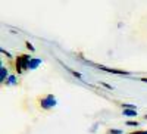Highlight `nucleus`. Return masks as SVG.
<instances>
[{
  "label": "nucleus",
  "mask_w": 147,
  "mask_h": 134,
  "mask_svg": "<svg viewBox=\"0 0 147 134\" xmlns=\"http://www.w3.org/2000/svg\"><path fill=\"white\" fill-rule=\"evenodd\" d=\"M16 71L19 72V74H21V72L24 71V68H22V62H21V56L16 59Z\"/></svg>",
  "instance_id": "obj_3"
},
{
  "label": "nucleus",
  "mask_w": 147,
  "mask_h": 134,
  "mask_svg": "<svg viewBox=\"0 0 147 134\" xmlns=\"http://www.w3.org/2000/svg\"><path fill=\"white\" fill-rule=\"evenodd\" d=\"M121 130H110V134H121Z\"/></svg>",
  "instance_id": "obj_7"
},
{
  "label": "nucleus",
  "mask_w": 147,
  "mask_h": 134,
  "mask_svg": "<svg viewBox=\"0 0 147 134\" xmlns=\"http://www.w3.org/2000/svg\"><path fill=\"white\" fill-rule=\"evenodd\" d=\"M5 74H6V71H5V68H2V81L5 80Z\"/></svg>",
  "instance_id": "obj_9"
},
{
  "label": "nucleus",
  "mask_w": 147,
  "mask_h": 134,
  "mask_svg": "<svg viewBox=\"0 0 147 134\" xmlns=\"http://www.w3.org/2000/svg\"><path fill=\"white\" fill-rule=\"evenodd\" d=\"M127 125H132V127H137V125H138V122H137V121H128V122H127Z\"/></svg>",
  "instance_id": "obj_6"
},
{
  "label": "nucleus",
  "mask_w": 147,
  "mask_h": 134,
  "mask_svg": "<svg viewBox=\"0 0 147 134\" xmlns=\"http://www.w3.org/2000/svg\"><path fill=\"white\" fill-rule=\"evenodd\" d=\"M124 114L128 115V116H132V115H136V116H137V112H136V111H132V109H125Z\"/></svg>",
  "instance_id": "obj_4"
},
{
  "label": "nucleus",
  "mask_w": 147,
  "mask_h": 134,
  "mask_svg": "<svg viewBox=\"0 0 147 134\" xmlns=\"http://www.w3.org/2000/svg\"><path fill=\"white\" fill-rule=\"evenodd\" d=\"M38 64H40V60H38V59H34L32 62H30V68L32 69V68H35V66L38 65Z\"/></svg>",
  "instance_id": "obj_5"
},
{
  "label": "nucleus",
  "mask_w": 147,
  "mask_h": 134,
  "mask_svg": "<svg viewBox=\"0 0 147 134\" xmlns=\"http://www.w3.org/2000/svg\"><path fill=\"white\" fill-rule=\"evenodd\" d=\"M100 69H103V71H107V72H113V74H128L127 71H118V69H110V68H105V66H100Z\"/></svg>",
  "instance_id": "obj_2"
},
{
  "label": "nucleus",
  "mask_w": 147,
  "mask_h": 134,
  "mask_svg": "<svg viewBox=\"0 0 147 134\" xmlns=\"http://www.w3.org/2000/svg\"><path fill=\"white\" fill-rule=\"evenodd\" d=\"M27 47H28V49H30V50H34V47H32V46H31V44H30V41H27Z\"/></svg>",
  "instance_id": "obj_10"
},
{
  "label": "nucleus",
  "mask_w": 147,
  "mask_h": 134,
  "mask_svg": "<svg viewBox=\"0 0 147 134\" xmlns=\"http://www.w3.org/2000/svg\"><path fill=\"white\" fill-rule=\"evenodd\" d=\"M141 81H143V83H147V78H141Z\"/></svg>",
  "instance_id": "obj_11"
},
{
  "label": "nucleus",
  "mask_w": 147,
  "mask_h": 134,
  "mask_svg": "<svg viewBox=\"0 0 147 134\" xmlns=\"http://www.w3.org/2000/svg\"><path fill=\"white\" fill-rule=\"evenodd\" d=\"M41 106H43L44 109H49V108L55 106V99H53V96H49L47 99H43V100H41Z\"/></svg>",
  "instance_id": "obj_1"
},
{
  "label": "nucleus",
  "mask_w": 147,
  "mask_h": 134,
  "mask_svg": "<svg viewBox=\"0 0 147 134\" xmlns=\"http://www.w3.org/2000/svg\"><path fill=\"white\" fill-rule=\"evenodd\" d=\"M129 134H147V131H134V133H129Z\"/></svg>",
  "instance_id": "obj_8"
}]
</instances>
